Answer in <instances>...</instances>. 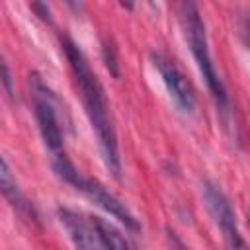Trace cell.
Returning a JSON list of instances; mask_svg holds the SVG:
<instances>
[{"instance_id": "obj_7", "label": "cell", "mask_w": 250, "mask_h": 250, "mask_svg": "<svg viewBox=\"0 0 250 250\" xmlns=\"http://www.w3.org/2000/svg\"><path fill=\"white\" fill-rule=\"evenodd\" d=\"M57 215H59L61 225L68 232V238H70L74 250H102L100 238H98L96 229L92 225V219L88 221L80 213L66 209V207L59 209Z\"/></svg>"}, {"instance_id": "obj_11", "label": "cell", "mask_w": 250, "mask_h": 250, "mask_svg": "<svg viewBox=\"0 0 250 250\" xmlns=\"http://www.w3.org/2000/svg\"><path fill=\"white\" fill-rule=\"evenodd\" d=\"M2 84H4V90L10 98H14V88H12V74H10V68L6 62H2Z\"/></svg>"}, {"instance_id": "obj_6", "label": "cell", "mask_w": 250, "mask_h": 250, "mask_svg": "<svg viewBox=\"0 0 250 250\" xmlns=\"http://www.w3.org/2000/svg\"><path fill=\"white\" fill-rule=\"evenodd\" d=\"M152 61L160 72V78H162L170 98L178 105V109L182 113H191L195 107V92L191 88V82L186 78V74L180 70V66L166 55L152 53Z\"/></svg>"}, {"instance_id": "obj_14", "label": "cell", "mask_w": 250, "mask_h": 250, "mask_svg": "<svg viewBox=\"0 0 250 250\" xmlns=\"http://www.w3.org/2000/svg\"><path fill=\"white\" fill-rule=\"evenodd\" d=\"M174 240H176V246H178V250H186V248H184V244H182L178 238H174Z\"/></svg>"}, {"instance_id": "obj_3", "label": "cell", "mask_w": 250, "mask_h": 250, "mask_svg": "<svg viewBox=\"0 0 250 250\" xmlns=\"http://www.w3.org/2000/svg\"><path fill=\"white\" fill-rule=\"evenodd\" d=\"M53 168H55L57 176H59L62 182H66V184H70L72 188H76L78 191H82L88 199H92L98 207H102L104 211H107L113 219H117L119 223H123L127 229H131V230H139V229H141L137 217L129 211V207H127L119 197H115L102 182H98V180H94V178L82 176V174L74 168V164L70 162V158L66 156V152L53 158Z\"/></svg>"}, {"instance_id": "obj_9", "label": "cell", "mask_w": 250, "mask_h": 250, "mask_svg": "<svg viewBox=\"0 0 250 250\" xmlns=\"http://www.w3.org/2000/svg\"><path fill=\"white\" fill-rule=\"evenodd\" d=\"M92 225L96 229V234L100 238V246L102 250H131L127 240L123 238L121 230L115 229L109 221L102 219V217H90Z\"/></svg>"}, {"instance_id": "obj_12", "label": "cell", "mask_w": 250, "mask_h": 250, "mask_svg": "<svg viewBox=\"0 0 250 250\" xmlns=\"http://www.w3.org/2000/svg\"><path fill=\"white\" fill-rule=\"evenodd\" d=\"M33 10H41V14H39V18H43V20H51V16H49V6H45V4H33Z\"/></svg>"}, {"instance_id": "obj_1", "label": "cell", "mask_w": 250, "mask_h": 250, "mask_svg": "<svg viewBox=\"0 0 250 250\" xmlns=\"http://www.w3.org/2000/svg\"><path fill=\"white\" fill-rule=\"evenodd\" d=\"M61 45H62V51L70 64V70L74 74V80H76V86H78V92H80V98L84 104V111H86L90 125L96 133L104 164L115 178H119L121 176L119 143H117V133H115L113 121H111L105 90H104L98 74L92 70L84 51L66 35L61 39Z\"/></svg>"}, {"instance_id": "obj_10", "label": "cell", "mask_w": 250, "mask_h": 250, "mask_svg": "<svg viewBox=\"0 0 250 250\" xmlns=\"http://www.w3.org/2000/svg\"><path fill=\"white\" fill-rule=\"evenodd\" d=\"M102 57H104V62H105V66L109 68V72H111L113 76H119L117 51H115L113 43H111V41H107V39H104V43H102Z\"/></svg>"}, {"instance_id": "obj_13", "label": "cell", "mask_w": 250, "mask_h": 250, "mask_svg": "<svg viewBox=\"0 0 250 250\" xmlns=\"http://www.w3.org/2000/svg\"><path fill=\"white\" fill-rule=\"evenodd\" d=\"M244 39H246V45L250 49V18H246V21H244Z\"/></svg>"}, {"instance_id": "obj_8", "label": "cell", "mask_w": 250, "mask_h": 250, "mask_svg": "<svg viewBox=\"0 0 250 250\" xmlns=\"http://www.w3.org/2000/svg\"><path fill=\"white\" fill-rule=\"evenodd\" d=\"M0 184H2V193L10 201V205L20 215H23L25 219L37 221V213H35L33 205L25 199V195L21 193V189H20V186L16 182V176L12 174V168H10L6 158H2V164H0Z\"/></svg>"}, {"instance_id": "obj_5", "label": "cell", "mask_w": 250, "mask_h": 250, "mask_svg": "<svg viewBox=\"0 0 250 250\" xmlns=\"http://www.w3.org/2000/svg\"><path fill=\"white\" fill-rule=\"evenodd\" d=\"M203 201H205L215 225L221 229L227 250H250L240 229H238V221L232 211V205L217 184H213V182L203 184Z\"/></svg>"}, {"instance_id": "obj_4", "label": "cell", "mask_w": 250, "mask_h": 250, "mask_svg": "<svg viewBox=\"0 0 250 250\" xmlns=\"http://www.w3.org/2000/svg\"><path fill=\"white\" fill-rule=\"evenodd\" d=\"M29 90L33 98V113L45 146L51 150L53 156L64 154V135L59 119V100L55 92L35 72L29 76Z\"/></svg>"}, {"instance_id": "obj_2", "label": "cell", "mask_w": 250, "mask_h": 250, "mask_svg": "<svg viewBox=\"0 0 250 250\" xmlns=\"http://www.w3.org/2000/svg\"><path fill=\"white\" fill-rule=\"evenodd\" d=\"M180 23H182V31L184 37L189 45V51L197 62V68L207 84V90L211 94V98L215 100L217 109L221 111L223 119L227 121L230 115V98L227 92L225 82L221 80L215 62L211 59V51H209V41H207V31H205V21L201 18V12L197 8V4L193 2H182L180 4Z\"/></svg>"}]
</instances>
